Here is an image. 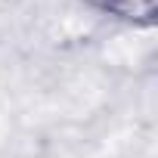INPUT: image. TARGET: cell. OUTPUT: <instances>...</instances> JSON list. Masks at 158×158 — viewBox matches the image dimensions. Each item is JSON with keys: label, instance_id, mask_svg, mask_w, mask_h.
I'll list each match as a JSON object with an SVG mask.
<instances>
[{"label": "cell", "instance_id": "1", "mask_svg": "<svg viewBox=\"0 0 158 158\" xmlns=\"http://www.w3.org/2000/svg\"><path fill=\"white\" fill-rule=\"evenodd\" d=\"M81 3L130 28H152L158 22V0H81Z\"/></svg>", "mask_w": 158, "mask_h": 158}]
</instances>
